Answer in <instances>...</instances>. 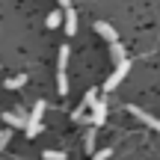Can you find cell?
<instances>
[{"label": "cell", "instance_id": "obj_6", "mask_svg": "<svg viewBox=\"0 0 160 160\" xmlns=\"http://www.w3.org/2000/svg\"><path fill=\"white\" fill-rule=\"evenodd\" d=\"M104 119H107V101H104V98H98V104L92 107V128H101Z\"/></svg>", "mask_w": 160, "mask_h": 160}, {"label": "cell", "instance_id": "obj_2", "mask_svg": "<svg viewBox=\"0 0 160 160\" xmlns=\"http://www.w3.org/2000/svg\"><path fill=\"white\" fill-rule=\"evenodd\" d=\"M128 71H131V62H128V59H125V62H119V65H116V71H113V74H110L107 80H104V92H113L116 86L125 80V74H128Z\"/></svg>", "mask_w": 160, "mask_h": 160}, {"label": "cell", "instance_id": "obj_14", "mask_svg": "<svg viewBox=\"0 0 160 160\" xmlns=\"http://www.w3.org/2000/svg\"><path fill=\"white\" fill-rule=\"evenodd\" d=\"M45 160H65V151H57V148H48V151H45Z\"/></svg>", "mask_w": 160, "mask_h": 160}, {"label": "cell", "instance_id": "obj_3", "mask_svg": "<svg viewBox=\"0 0 160 160\" xmlns=\"http://www.w3.org/2000/svg\"><path fill=\"white\" fill-rule=\"evenodd\" d=\"M62 15H65V33L68 36H74L77 33V12H74V6H71V0H62Z\"/></svg>", "mask_w": 160, "mask_h": 160}, {"label": "cell", "instance_id": "obj_16", "mask_svg": "<svg viewBox=\"0 0 160 160\" xmlns=\"http://www.w3.org/2000/svg\"><path fill=\"white\" fill-rule=\"evenodd\" d=\"M6 145H9V133H0V151H3Z\"/></svg>", "mask_w": 160, "mask_h": 160}, {"label": "cell", "instance_id": "obj_12", "mask_svg": "<svg viewBox=\"0 0 160 160\" xmlns=\"http://www.w3.org/2000/svg\"><path fill=\"white\" fill-rule=\"evenodd\" d=\"M24 83H27V74H15V77L6 80V89H21Z\"/></svg>", "mask_w": 160, "mask_h": 160}, {"label": "cell", "instance_id": "obj_17", "mask_svg": "<svg viewBox=\"0 0 160 160\" xmlns=\"http://www.w3.org/2000/svg\"><path fill=\"white\" fill-rule=\"evenodd\" d=\"M0 133H3V131H0Z\"/></svg>", "mask_w": 160, "mask_h": 160}, {"label": "cell", "instance_id": "obj_4", "mask_svg": "<svg viewBox=\"0 0 160 160\" xmlns=\"http://www.w3.org/2000/svg\"><path fill=\"white\" fill-rule=\"evenodd\" d=\"M95 104H98V92H95V89H89V92L83 95V101H80V107L74 110V119H83V116H86V110H92Z\"/></svg>", "mask_w": 160, "mask_h": 160}, {"label": "cell", "instance_id": "obj_1", "mask_svg": "<svg viewBox=\"0 0 160 160\" xmlns=\"http://www.w3.org/2000/svg\"><path fill=\"white\" fill-rule=\"evenodd\" d=\"M42 113H45V101L36 104L33 113H30V119H27V131H24V133H27L30 139H36V137L42 133Z\"/></svg>", "mask_w": 160, "mask_h": 160}, {"label": "cell", "instance_id": "obj_15", "mask_svg": "<svg viewBox=\"0 0 160 160\" xmlns=\"http://www.w3.org/2000/svg\"><path fill=\"white\" fill-rule=\"evenodd\" d=\"M110 154H113V148H101V151H95L89 160H110Z\"/></svg>", "mask_w": 160, "mask_h": 160}, {"label": "cell", "instance_id": "obj_5", "mask_svg": "<svg viewBox=\"0 0 160 160\" xmlns=\"http://www.w3.org/2000/svg\"><path fill=\"white\" fill-rule=\"evenodd\" d=\"M128 113L131 116H137L139 122H145L148 128H154V131H160V119H154L151 113H145V110H139V107H133V104H128Z\"/></svg>", "mask_w": 160, "mask_h": 160}, {"label": "cell", "instance_id": "obj_9", "mask_svg": "<svg viewBox=\"0 0 160 160\" xmlns=\"http://www.w3.org/2000/svg\"><path fill=\"white\" fill-rule=\"evenodd\" d=\"M110 53H113V59H116V65L119 62H125V48H122V42H113V45H110Z\"/></svg>", "mask_w": 160, "mask_h": 160}, {"label": "cell", "instance_id": "obj_11", "mask_svg": "<svg viewBox=\"0 0 160 160\" xmlns=\"http://www.w3.org/2000/svg\"><path fill=\"white\" fill-rule=\"evenodd\" d=\"M57 89L59 95H68V74L65 71H57Z\"/></svg>", "mask_w": 160, "mask_h": 160}, {"label": "cell", "instance_id": "obj_10", "mask_svg": "<svg viewBox=\"0 0 160 160\" xmlns=\"http://www.w3.org/2000/svg\"><path fill=\"white\" fill-rule=\"evenodd\" d=\"M95 133H98V128H89V131H86V154H95Z\"/></svg>", "mask_w": 160, "mask_h": 160}, {"label": "cell", "instance_id": "obj_13", "mask_svg": "<svg viewBox=\"0 0 160 160\" xmlns=\"http://www.w3.org/2000/svg\"><path fill=\"white\" fill-rule=\"evenodd\" d=\"M59 21H62V12L53 9L51 15H48V27H51V30H53V27H59Z\"/></svg>", "mask_w": 160, "mask_h": 160}, {"label": "cell", "instance_id": "obj_8", "mask_svg": "<svg viewBox=\"0 0 160 160\" xmlns=\"http://www.w3.org/2000/svg\"><path fill=\"white\" fill-rule=\"evenodd\" d=\"M3 122L12 125V128H24V131H27V116H24V113H6Z\"/></svg>", "mask_w": 160, "mask_h": 160}, {"label": "cell", "instance_id": "obj_7", "mask_svg": "<svg viewBox=\"0 0 160 160\" xmlns=\"http://www.w3.org/2000/svg\"><path fill=\"white\" fill-rule=\"evenodd\" d=\"M95 30H98V33H101V36H104V39H107V42H110V45H113V42H119V33H116V30H113V27H110V24H107V21H98V24H95Z\"/></svg>", "mask_w": 160, "mask_h": 160}]
</instances>
